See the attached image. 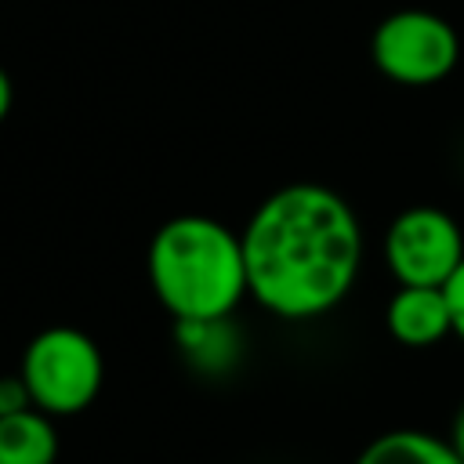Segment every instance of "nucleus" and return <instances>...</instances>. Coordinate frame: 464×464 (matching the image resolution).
<instances>
[{
  "label": "nucleus",
  "mask_w": 464,
  "mask_h": 464,
  "mask_svg": "<svg viewBox=\"0 0 464 464\" xmlns=\"http://www.w3.org/2000/svg\"><path fill=\"white\" fill-rule=\"evenodd\" d=\"M18 377L36 410L51 417H72L98 399L105 359L91 334L76 326H44L25 344Z\"/></svg>",
  "instance_id": "nucleus-3"
},
{
  "label": "nucleus",
  "mask_w": 464,
  "mask_h": 464,
  "mask_svg": "<svg viewBox=\"0 0 464 464\" xmlns=\"http://www.w3.org/2000/svg\"><path fill=\"white\" fill-rule=\"evenodd\" d=\"M22 406H33V402H29V392H25V384H22V377H0V413L22 410Z\"/></svg>",
  "instance_id": "nucleus-10"
},
{
  "label": "nucleus",
  "mask_w": 464,
  "mask_h": 464,
  "mask_svg": "<svg viewBox=\"0 0 464 464\" xmlns=\"http://www.w3.org/2000/svg\"><path fill=\"white\" fill-rule=\"evenodd\" d=\"M442 294H446V304H450V330L453 337L464 344V261L453 268V276L442 283Z\"/></svg>",
  "instance_id": "nucleus-9"
},
{
  "label": "nucleus",
  "mask_w": 464,
  "mask_h": 464,
  "mask_svg": "<svg viewBox=\"0 0 464 464\" xmlns=\"http://www.w3.org/2000/svg\"><path fill=\"white\" fill-rule=\"evenodd\" d=\"M0 464H4V460H0Z\"/></svg>",
  "instance_id": "nucleus-13"
},
{
  "label": "nucleus",
  "mask_w": 464,
  "mask_h": 464,
  "mask_svg": "<svg viewBox=\"0 0 464 464\" xmlns=\"http://www.w3.org/2000/svg\"><path fill=\"white\" fill-rule=\"evenodd\" d=\"M384 326L392 341L406 348H431L446 341L453 330H450V304H446L442 286H402L399 283V290L388 297Z\"/></svg>",
  "instance_id": "nucleus-6"
},
{
  "label": "nucleus",
  "mask_w": 464,
  "mask_h": 464,
  "mask_svg": "<svg viewBox=\"0 0 464 464\" xmlns=\"http://www.w3.org/2000/svg\"><path fill=\"white\" fill-rule=\"evenodd\" d=\"M450 446L460 453V460H464V402L457 406V413H453V424H450Z\"/></svg>",
  "instance_id": "nucleus-11"
},
{
  "label": "nucleus",
  "mask_w": 464,
  "mask_h": 464,
  "mask_svg": "<svg viewBox=\"0 0 464 464\" xmlns=\"http://www.w3.org/2000/svg\"><path fill=\"white\" fill-rule=\"evenodd\" d=\"M355 464H464L450 439H439L420 428H395L370 439Z\"/></svg>",
  "instance_id": "nucleus-8"
},
{
  "label": "nucleus",
  "mask_w": 464,
  "mask_h": 464,
  "mask_svg": "<svg viewBox=\"0 0 464 464\" xmlns=\"http://www.w3.org/2000/svg\"><path fill=\"white\" fill-rule=\"evenodd\" d=\"M464 261V232L442 207H406L384 232V265L402 286H442Z\"/></svg>",
  "instance_id": "nucleus-5"
},
{
  "label": "nucleus",
  "mask_w": 464,
  "mask_h": 464,
  "mask_svg": "<svg viewBox=\"0 0 464 464\" xmlns=\"http://www.w3.org/2000/svg\"><path fill=\"white\" fill-rule=\"evenodd\" d=\"M11 105H14V87H11V76H7L4 69H0V123L7 120Z\"/></svg>",
  "instance_id": "nucleus-12"
},
{
  "label": "nucleus",
  "mask_w": 464,
  "mask_h": 464,
  "mask_svg": "<svg viewBox=\"0 0 464 464\" xmlns=\"http://www.w3.org/2000/svg\"><path fill=\"white\" fill-rule=\"evenodd\" d=\"M58 431L51 413L36 406H22L0 413V460L4 464H54Z\"/></svg>",
  "instance_id": "nucleus-7"
},
{
  "label": "nucleus",
  "mask_w": 464,
  "mask_h": 464,
  "mask_svg": "<svg viewBox=\"0 0 464 464\" xmlns=\"http://www.w3.org/2000/svg\"><path fill=\"white\" fill-rule=\"evenodd\" d=\"M370 58L377 72L392 83L431 87V83H442L457 69L460 36L442 14L406 7L377 22L370 36Z\"/></svg>",
  "instance_id": "nucleus-4"
},
{
  "label": "nucleus",
  "mask_w": 464,
  "mask_h": 464,
  "mask_svg": "<svg viewBox=\"0 0 464 464\" xmlns=\"http://www.w3.org/2000/svg\"><path fill=\"white\" fill-rule=\"evenodd\" d=\"M246 297L279 319H319L355 286L362 268V225L352 203L315 181L268 192L246 218Z\"/></svg>",
  "instance_id": "nucleus-1"
},
{
  "label": "nucleus",
  "mask_w": 464,
  "mask_h": 464,
  "mask_svg": "<svg viewBox=\"0 0 464 464\" xmlns=\"http://www.w3.org/2000/svg\"><path fill=\"white\" fill-rule=\"evenodd\" d=\"M145 272L178 323H225L246 297L243 239L207 214L167 218L149 239Z\"/></svg>",
  "instance_id": "nucleus-2"
}]
</instances>
